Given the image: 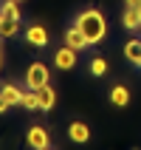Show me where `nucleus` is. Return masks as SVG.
Here are the masks:
<instances>
[{
	"instance_id": "obj_4",
	"label": "nucleus",
	"mask_w": 141,
	"mask_h": 150,
	"mask_svg": "<svg viewBox=\"0 0 141 150\" xmlns=\"http://www.w3.org/2000/svg\"><path fill=\"white\" fill-rule=\"evenodd\" d=\"M23 37H25L28 45H34V48H45V45H48V31H45L40 23H31V25L23 31Z\"/></svg>"
},
{
	"instance_id": "obj_11",
	"label": "nucleus",
	"mask_w": 141,
	"mask_h": 150,
	"mask_svg": "<svg viewBox=\"0 0 141 150\" xmlns=\"http://www.w3.org/2000/svg\"><path fill=\"white\" fill-rule=\"evenodd\" d=\"M107 96H110V105H116V108H127L130 105V88H124V85H113Z\"/></svg>"
},
{
	"instance_id": "obj_13",
	"label": "nucleus",
	"mask_w": 141,
	"mask_h": 150,
	"mask_svg": "<svg viewBox=\"0 0 141 150\" xmlns=\"http://www.w3.org/2000/svg\"><path fill=\"white\" fill-rule=\"evenodd\" d=\"M20 34V20L17 17H3L0 14V37L8 40V37H17Z\"/></svg>"
},
{
	"instance_id": "obj_19",
	"label": "nucleus",
	"mask_w": 141,
	"mask_h": 150,
	"mask_svg": "<svg viewBox=\"0 0 141 150\" xmlns=\"http://www.w3.org/2000/svg\"><path fill=\"white\" fill-rule=\"evenodd\" d=\"M0 68H3V51H0Z\"/></svg>"
},
{
	"instance_id": "obj_17",
	"label": "nucleus",
	"mask_w": 141,
	"mask_h": 150,
	"mask_svg": "<svg viewBox=\"0 0 141 150\" xmlns=\"http://www.w3.org/2000/svg\"><path fill=\"white\" fill-rule=\"evenodd\" d=\"M6 110H8V102L3 99V96H0V113H6Z\"/></svg>"
},
{
	"instance_id": "obj_16",
	"label": "nucleus",
	"mask_w": 141,
	"mask_h": 150,
	"mask_svg": "<svg viewBox=\"0 0 141 150\" xmlns=\"http://www.w3.org/2000/svg\"><path fill=\"white\" fill-rule=\"evenodd\" d=\"M88 65H90V74L93 76H105V74H107V59H105V57H93Z\"/></svg>"
},
{
	"instance_id": "obj_21",
	"label": "nucleus",
	"mask_w": 141,
	"mask_h": 150,
	"mask_svg": "<svg viewBox=\"0 0 141 150\" xmlns=\"http://www.w3.org/2000/svg\"><path fill=\"white\" fill-rule=\"evenodd\" d=\"M20 3H23V0H20Z\"/></svg>"
},
{
	"instance_id": "obj_3",
	"label": "nucleus",
	"mask_w": 141,
	"mask_h": 150,
	"mask_svg": "<svg viewBox=\"0 0 141 150\" xmlns=\"http://www.w3.org/2000/svg\"><path fill=\"white\" fill-rule=\"evenodd\" d=\"M25 142H28V147H34V150H48L51 147V136H48V130H45L42 125H31L28 133H25Z\"/></svg>"
},
{
	"instance_id": "obj_5",
	"label": "nucleus",
	"mask_w": 141,
	"mask_h": 150,
	"mask_svg": "<svg viewBox=\"0 0 141 150\" xmlns=\"http://www.w3.org/2000/svg\"><path fill=\"white\" fill-rule=\"evenodd\" d=\"M54 65L62 68V71H71V68H76V48H71V45H62V48H57V54H54Z\"/></svg>"
},
{
	"instance_id": "obj_7",
	"label": "nucleus",
	"mask_w": 141,
	"mask_h": 150,
	"mask_svg": "<svg viewBox=\"0 0 141 150\" xmlns=\"http://www.w3.org/2000/svg\"><path fill=\"white\" fill-rule=\"evenodd\" d=\"M0 96L8 102V108H20V105H23V88H17L14 82L0 85Z\"/></svg>"
},
{
	"instance_id": "obj_20",
	"label": "nucleus",
	"mask_w": 141,
	"mask_h": 150,
	"mask_svg": "<svg viewBox=\"0 0 141 150\" xmlns=\"http://www.w3.org/2000/svg\"><path fill=\"white\" fill-rule=\"evenodd\" d=\"M138 11H141V6H138Z\"/></svg>"
},
{
	"instance_id": "obj_6",
	"label": "nucleus",
	"mask_w": 141,
	"mask_h": 150,
	"mask_svg": "<svg viewBox=\"0 0 141 150\" xmlns=\"http://www.w3.org/2000/svg\"><path fill=\"white\" fill-rule=\"evenodd\" d=\"M62 42L65 45H71V48H76V51H82V48H88L90 42H88V37H85L76 25H71V28H65V34H62Z\"/></svg>"
},
{
	"instance_id": "obj_10",
	"label": "nucleus",
	"mask_w": 141,
	"mask_h": 150,
	"mask_svg": "<svg viewBox=\"0 0 141 150\" xmlns=\"http://www.w3.org/2000/svg\"><path fill=\"white\" fill-rule=\"evenodd\" d=\"M34 91H37V96H40V110H51L54 105H57V91L51 88V82L42 85V88H34Z\"/></svg>"
},
{
	"instance_id": "obj_1",
	"label": "nucleus",
	"mask_w": 141,
	"mask_h": 150,
	"mask_svg": "<svg viewBox=\"0 0 141 150\" xmlns=\"http://www.w3.org/2000/svg\"><path fill=\"white\" fill-rule=\"evenodd\" d=\"M74 25L88 37L90 45H96V42H102L105 37H107V20H105V14H102L99 8H93V6L82 8V11L74 17Z\"/></svg>"
},
{
	"instance_id": "obj_12",
	"label": "nucleus",
	"mask_w": 141,
	"mask_h": 150,
	"mask_svg": "<svg viewBox=\"0 0 141 150\" xmlns=\"http://www.w3.org/2000/svg\"><path fill=\"white\" fill-rule=\"evenodd\" d=\"M124 59L141 68V40H138V37H133V40L124 42Z\"/></svg>"
},
{
	"instance_id": "obj_2",
	"label": "nucleus",
	"mask_w": 141,
	"mask_h": 150,
	"mask_svg": "<svg viewBox=\"0 0 141 150\" xmlns=\"http://www.w3.org/2000/svg\"><path fill=\"white\" fill-rule=\"evenodd\" d=\"M51 82V71L45 62H31L25 68V85L28 88H42V85Z\"/></svg>"
},
{
	"instance_id": "obj_14",
	"label": "nucleus",
	"mask_w": 141,
	"mask_h": 150,
	"mask_svg": "<svg viewBox=\"0 0 141 150\" xmlns=\"http://www.w3.org/2000/svg\"><path fill=\"white\" fill-rule=\"evenodd\" d=\"M20 108H25V110H40V96H37L34 88L23 91V105H20Z\"/></svg>"
},
{
	"instance_id": "obj_8",
	"label": "nucleus",
	"mask_w": 141,
	"mask_h": 150,
	"mask_svg": "<svg viewBox=\"0 0 141 150\" xmlns=\"http://www.w3.org/2000/svg\"><path fill=\"white\" fill-rule=\"evenodd\" d=\"M68 139L76 144H88V139H90V127L85 125V122H71L68 125Z\"/></svg>"
},
{
	"instance_id": "obj_15",
	"label": "nucleus",
	"mask_w": 141,
	"mask_h": 150,
	"mask_svg": "<svg viewBox=\"0 0 141 150\" xmlns=\"http://www.w3.org/2000/svg\"><path fill=\"white\" fill-rule=\"evenodd\" d=\"M0 14L20 20V0H3V3H0Z\"/></svg>"
},
{
	"instance_id": "obj_9",
	"label": "nucleus",
	"mask_w": 141,
	"mask_h": 150,
	"mask_svg": "<svg viewBox=\"0 0 141 150\" xmlns=\"http://www.w3.org/2000/svg\"><path fill=\"white\" fill-rule=\"evenodd\" d=\"M121 25H124L127 31H141V11H138V6H127L124 8Z\"/></svg>"
},
{
	"instance_id": "obj_18",
	"label": "nucleus",
	"mask_w": 141,
	"mask_h": 150,
	"mask_svg": "<svg viewBox=\"0 0 141 150\" xmlns=\"http://www.w3.org/2000/svg\"><path fill=\"white\" fill-rule=\"evenodd\" d=\"M127 6H141V0H124Z\"/></svg>"
}]
</instances>
